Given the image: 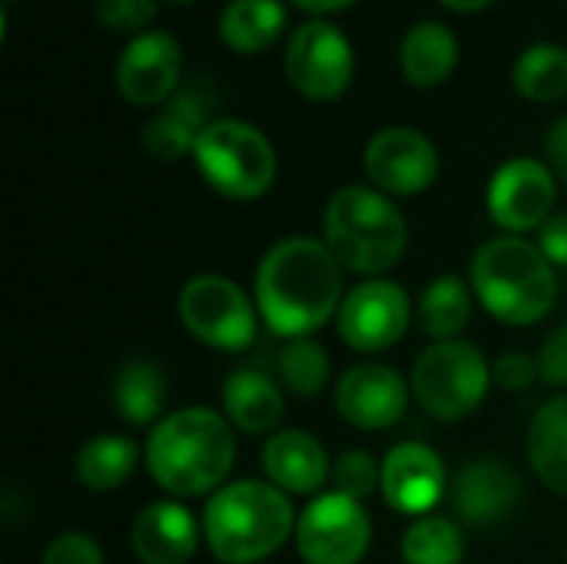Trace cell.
<instances>
[{
    "label": "cell",
    "mask_w": 567,
    "mask_h": 564,
    "mask_svg": "<svg viewBox=\"0 0 567 564\" xmlns=\"http://www.w3.org/2000/svg\"><path fill=\"white\" fill-rule=\"evenodd\" d=\"M342 263L326 239L286 236L256 269L252 299L266 329L279 339H309L342 306Z\"/></svg>",
    "instance_id": "6da1fadb"
},
{
    "label": "cell",
    "mask_w": 567,
    "mask_h": 564,
    "mask_svg": "<svg viewBox=\"0 0 567 564\" xmlns=\"http://www.w3.org/2000/svg\"><path fill=\"white\" fill-rule=\"evenodd\" d=\"M143 462L150 479L173 499L213 495L233 472L236 429L213 409H176L150 429Z\"/></svg>",
    "instance_id": "7a4b0ae2"
},
{
    "label": "cell",
    "mask_w": 567,
    "mask_h": 564,
    "mask_svg": "<svg viewBox=\"0 0 567 564\" xmlns=\"http://www.w3.org/2000/svg\"><path fill=\"white\" fill-rule=\"evenodd\" d=\"M296 512L272 482L239 479L209 495L203 539L223 564H256L276 555L296 535Z\"/></svg>",
    "instance_id": "3957f363"
},
{
    "label": "cell",
    "mask_w": 567,
    "mask_h": 564,
    "mask_svg": "<svg viewBox=\"0 0 567 564\" xmlns=\"http://www.w3.org/2000/svg\"><path fill=\"white\" fill-rule=\"evenodd\" d=\"M472 289L482 309L505 326H535L558 302V276L538 243L522 236L488 239L472 256Z\"/></svg>",
    "instance_id": "277c9868"
},
{
    "label": "cell",
    "mask_w": 567,
    "mask_h": 564,
    "mask_svg": "<svg viewBox=\"0 0 567 564\" xmlns=\"http://www.w3.org/2000/svg\"><path fill=\"white\" fill-rule=\"evenodd\" d=\"M322 239L342 269L379 279L402 263L409 226L389 193L372 186H342L326 206Z\"/></svg>",
    "instance_id": "5b68a950"
},
{
    "label": "cell",
    "mask_w": 567,
    "mask_h": 564,
    "mask_svg": "<svg viewBox=\"0 0 567 564\" xmlns=\"http://www.w3.org/2000/svg\"><path fill=\"white\" fill-rule=\"evenodd\" d=\"M203 180L226 199L249 203L269 193L276 180V150L262 130L246 120L219 116L199 133L193 150Z\"/></svg>",
    "instance_id": "8992f818"
},
{
    "label": "cell",
    "mask_w": 567,
    "mask_h": 564,
    "mask_svg": "<svg viewBox=\"0 0 567 564\" xmlns=\"http://www.w3.org/2000/svg\"><path fill=\"white\" fill-rule=\"evenodd\" d=\"M415 402L439 422L468 419L488 396L492 362L472 342H432L412 366L409 376Z\"/></svg>",
    "instance_id": "52a82bcc"
},
{
    "label": "cell",
    "mask_w": 567,
    "mask_h": 564,
    "mask_svg": "<svg viewBox=\"0 0 567 564\" xmlns=\"http://www.w3.org/2000/svg\"><path fill=\"white\" fill-rule=\"evenodd\" d=\"M183 329L219 352H246L259 336V309L256 299L233 279L203 273L193 276L176 299Z\"/></svg>",
    "instance_id": "ba28073f"
},
{
    "label": "cell",
    "mask_w": 567,
    "mask_h": 564,
    "mask_svg": "<svg viewBox=\"0 0 567 564\" xmlns=\"http://www.w3.org/2000/svg\"><path fill=\"white\" fill-rule=\"evenodd\" d=\"M296 552L306 564H359L372 545V519L342 492H319L296 519Z\"/></svg>",
    "instance_id": "9c48e42d"
},
{
    "label": "cell",
    "mask_w": 567,
    "mask_h": 564,
    "mask_svg": "<svg viewBox=\"0 0 567 564\" xmlns=\"http://www.w3.org/2000/svg\"><path fill=\"white\" fill-rule=\"evenodd\" d=\"M355 73V53L349 37L332 20H306L292 30L286 47V76L296 93L312 103L339 100Z\"/></svg>",
    "instance_id": "30bf717a"
},
{
    "label": "cell",
    "mask_w": 567,
    "mask_h": 564,
    "mask_svg": "<svg viewBox=\"0 0 567 564\" xmlns=\"http://www.w3.org/2000/svg\"><path fill=\"white\" fill-rule=\"evenodd\" d=\"M336 322H339L342 342L352 352L375 356V352L392 349L405 336L412 322V302H409L405 286L385 276L365 279L346 293Z\"/></svg>",
    "instance_id": "8fae6325"
},
{
    "label": "cell",
    "mask_w": 567,
    "mask_h": 564,
    "mask_svg": "<svg viewBox=\"0 0 567 564\" xmlns=\"http://www.w3.org/2000/svg\"><path fill=\"white\" fill-rule=\"evenodd\" d=\"M558 196V176L548 163L532 156L505 160L488 183V216L512 236L542 229L551 219Z\"/></svg>",
    "instance_id": "7c38bea8"
},
{
    "label": "cell",
    "mask_w": 567,
    "mask_h": 564,
    "mask_svg": "<svg viewBox=\"0 0 567 564\" xmlns=\"http://www.w3.org/2000/svg\"><path fill=\"white\" fill-rule=\"evenodd\" d=\"M365 173L389 196H419L439 176V150L412 126H385L365 143Z\"/></svg>",
    "instance_id": "4fadbf2b"
},
{
    "label": "cell",
    "mask_w": 567,
    "mask_h": 564,
    "mask_svg": "<svg viewBox=\"0 0 567 564\" xmlns=\"http://www.w3.org/2000/svg\"><path fill=\"white\" fill-rule=\"evenodd\" d=\"M409 396L412 386L399 369L385 362H359L336 382V412L362 432H382L405 416Z\"/></svg>",
    "instance_id": "5bb4252c"
},
{
    "label": "cell",
    "mask_w": 567,
    "mask_h": 564,
    "mask_svg": "<svg viewBox=\"0 0 567 564\" xmlns=\"http://www.w3.org/2000/svg\"><path fill=\"white\" fill-rule=\"evenodd\" d=\"M449 489L442 455L425 442H399L382 459V499L392 512L425 519Z\"/></svg>",
    "instance_id": "9a60e30c"
},
{
    "label": "cell",
    "mask_w": 567,
    "mask_h": 564,
    "mask_svg": "<svg viewBox=\"0 0 567 564\" xmlns=\"http://www.w3.org/2000/svg\"><path fill=\"white\" fill-rule=\"evenodd\" d=\"M183 73V50L173 33L146 30L133 37L116 63V86L133 106H159L173 100Z\"/></svg>",
    "instance_id": "2e32d148"
},
{
    "label": "cell",
    "mask_w": 567,
    "mask_h": 564,
    "mask_svg": "<svg viewBox=\"0 0 567 564\" xmlns=\"http://www.w3.org/2000/svg\"><path fill=\"white\" fill-rule=\"evenodd\" d=\"M452 502L458 519L468 525H498L515 515L522 502V479L498 459H475L458 472Z\"/></svg>",
    "instance_id": "e0dca14e"
},
{
    "label": "cell",
    "mask_w": 567,
    "mask_h": 564,
    "mask_svg": "<svg viewBox=\"0 0 567 564\" xmlns=\"http://www.w3.org/2000/svg\"><path fill=\"white\" fill-rule=\"evenodd\" d=\"M199 539L203 522H196L193 512L176 499L146 505L130 529L133 555L143 564H189Z\"/></svg>",
    "instance_id": "ac0fdd59"
},
{
    "label": "cell",
    "mask_w": 567,
    "mask_h": 564,
    "mask_svg": "<svg viewBox=\"0 0 567 564\" xmlns=\"http://www.w3.org/2000/svg\"><path fill=\"white\" fill-rule=\"evenodd\" d=\"M262 472L266 479L292 495H316L332 479V462L322 442L302 429H279L262 445Z\"/></svg>",
    "instance_id": "d6986e66"
},
{
    "label": "cell",
    "mask_w": 567,
    "mask_h": 564,
    "mask_svg": "<svg viewBox=\"0 0 567 564\" xmlns=\"http://www.w3.org/2000/svg\"><path fill=\"white\" fill-rule=\"evenodd\" d=\"M223 412L243 435H272L286 416V399L276 379L259 369H236L223 382Z\"/></svg>",
    "instance_id": "ffe728a7"
},
{
    "label": "cell",
    "mask_w": 567,
    "mask_h": 564,
    "mask_svg": "<svg viewBox=\"0 0 567 564\" xmlns=\"http://www.w3.org/2000/svg\"><path fill=\"white\" fill-rule=\"evenodd\" d=\"M399 63L409 83L439 86L458 66V37L439 20H419L402 40Z\"/></svg>",
    "instance_id": "44dd1931"
},
{
    "label": "cell",
    "mask_w": 567,
    "mask_h": 564,
    "mask_svg": "<svg viewBox=\"0 0 567 564\" xmlns=\"http://www.w3.org/2000/svg\"><path fill=\"white\" fill-rule=\"evenodd\" d=\"M209 126L206 106L196 93H176L166 100V106L143 126V146L156 160H183L186 153L196 150L199 133Z\"/></svg>",
    "instance_id": "7402d4cb"
},
{
    "label": "cell",
    "mask_w": 567,
    "mask_h": 564,
    "mask_svg": "<svg viewBox=\"0 0 567 564\" xmlns=\"http://www.w3.org/2000/svg\"><path fill=\"white\" fill-rule=\"evenodd\" d=\"M528 462L538 482L567 499V396L548 399L528 429Z\"/></svg>",
    "instance_id": "603a6c76"
},
{
    "label": "cell",
    "mask_w": 567,
    "mask_h": 564,
    "mask_svg": "<svg viewBox=\"0 0 567 564\" xmlns=\"http://www.w3.org/2000/svg\"><path fill=\"white\" fill-rule=\"evenodd\" d=\"M475 312V289L462 276H439L422 289L419 299V326L429 339L435 342H452L458 339Z\"/></svg>",
    "instance_id": "cb8c5ba5"
},
{
    "label": "cell",
    "mask_w": 567,
    "mask_h": 564,
    "mask_svg": "<svg viewBox=\"0 0 567 564\" xmlns=\"http://www.w3.org/2000/svg\"><path fill=\"white\" fill-rule=\"evenodd\" d=\"M136 465L140 445L130 435H96L76 452L73 475L90 492H116L130 482Z\"/></svg>",
    "instance_id": "d4e9b609"
},
{
    "label": "cell",
    "mask_w": 567,
    "mask_h": 564,
    "mask_svg": "<svg viewBox=\"0 0 567 564\" xmlns=\"http://www.w3.org/2000/svg\"><path fill=\"white\" fill-rule=\"evenodd\" d=\"M113 406L130 425H156L166 409V379L150 359H126L113 379Z\"/></svg>",
    "instance_id": "484cf974"
},
{
    "label": "cell",
    "mask_w": 567,
    "mask_h": 564,
    "mask_svg": "<svg viewBox=\"0 0 567 564\" xmlns=\"http://www.w3.org/2000/svg\"><path fill=\"white\" fill-rule=\"evenodd\" d=\"M286 30V7L279 0H229L219 13V37L236 53H259Z\"/></svg>",
    "instance_id": "4316f807"
},
{
    "label": "cell",
    "mask_w": 567,
    "mask_h": 564,
    "mask_svg": "<svg viewBox=\"0 0 567 564\" xmlns=\"http://www.w3.org/2000/svg\"><path fill=\"white\" fill-rule=\"evenodd\" d=\"M515 90L535 103L567 96V50L558 43H535L515 63Z\"/></svg>",
    "instance_id": "83f0119b"
},
{
    "label": "cell",
    "mask_w": 567,
    "mask_h": 564,
    "mask_svg": "<svg viewBox=\"0 0 567 564\" xmlns=\"http://www.w3.org/2000/svg\"><path fill=\"white\" fill-rule=\"evenodd\" d=\"M402 558L405 564H462L465 535L445 515L415 519L402 535Z\"/></svg>",
    "instance_id": "f1b7e54d"
},
{
    "label": "cell",
    "mask_w": 567,
    "mask_h": 564,
    "mask_svg": "<svg viewBox=\"0 0 567 564\" xmlns=\"http://www.w3.org/2000/svg\"><path fill=\"white\" fill-rule=\"evenodd\" d=\"M279 376L282 386L299 399H316L332 376L329 352L312 339H289L279 352Z\"/></svg>",
    "instance_id": "f546056e"
},
{
    "label": "cell",
    "mask_w": 567,
    "mask_h": 564,
    "mask_svg": "<svg viewBox=\"0 0 567 564\" xmlns=\"http://www.w3.org/2000/svg\"><path fill=\"white\" fill-rule=\"evenodd\" d=\"M382 485V465L365 449H349L332 462V489L362 502Z\"/></svg>",
    "instance_id": "4dcf8cb0"
},
{
    "label": "cell",
    "mask_w": 567,
    "mask_h": 564,
    "mask_svg": "<svg viewBox=\"0 0 567 564\" xmlns=\"http://www.w3.org/2000/svg\"><path fill=\"white\" fill-rule=\"evenodd\" d=\"M156 17V0H96V20L116 33H136Z\"/></svg>",
    "instance_id": "1f68e13d"
},
{
    "label": "cell",
    "mask_w": 567,
    "mask_h": 564,
    "mask_svg": "<svg viewBox=\"0 0 567 564\" xmlns=\"http://www.w3.org/2000/svg\"><path fill=\"white\" fill-rule=\"evenodd\" d=\"M40 564H103V548L86 532H63L47 542Z\"/></svg>",
    "instance_id": "d6a6232c"
},
{
    "label": "cell",
    "mask_w": 567,
    "mask_h": 564,
    "mask_svg": "<svg viewBox=\"0 0 567 564\" xmlns=\"http://www.w3.org/2000/svg\"><path fill=\"white\" fill-rule=\"evenodd\" d=\"M535 379H542V369L528 352H505L492 362V382L505 392H525L535 386Z\"/></svg>",
    "instance_id": "836d02e7"
},
{
    "label": "cell",
    "mask_w": 567,
    "mask_h": 564,
    "mask_svg": "<svg viewBox=\"0 0 567 564\" xmlns=\"http://www.w3.org/2000/svg\"><path fill=\"white\" fill-rule=\"evenodd\" d=\"M538 369H542V379L555 389L567 386V322L558 326L545 342H542V352H538Z\"/></svg>",
    "instance_id": "e575fe53"
},
{
    "label": "cell",
    "mask_w": 567,
    "mask_h": 564,
    "mask_svg": "<svg viewBox=\"0 0 567 564\" xmlns=\"http://www.w3.org/2000/svg\"><path fill=\"white\" fill-rule=\"evenodd\" d=\"M538 246H542V253L551 259V266H565L567 269V213L551 216V219L542 226Z\"/></svg>",
    "instance_id": "d590c367"
},
{
    "label": "cell",
    "mask_w": 567,
    "mask_h": 564,
    "mask_svg": "<svg viewBox=\"0 0 567 564\" xmlns=\"http://www.w3.org/2000/svg\"><path fill=\"white\" fill-rule=\"evenodd\" d=\"M545 156H548V166H551V173L567 183V116H561L551 130H548V136H545Z\"/></svg>",
    "instance_id": "8d00e7d4"
},
{
    "label": "cell",
    "mask_w": 567,
    "mask_h": 564,
    "mask_svg": "<svg viewBox=\"0 0 567 564\" xmlns=\"http://www.w3.org/2000/svg\"><path fill=\"white\" fill-rule=\"evenodd\" d=\"M292 3H299L309 13H336L342 7H352L355 0H292Z\"/></svg>",
    "instance_id": "74e56055"
},
{
    "label": "cell",
    "mask_w": 567,
    "mask_h": 564,
    "mask_svg": "<svg viewBox=\"0 0 567 564\" xmlns=\"http://www.w3.org/2000/svg\"><path fill=\"white\" fill-rule=\"evenodd\" d=\"M445 7H452V10H462V13H472V10H482V7H488L492 0H442Z\"/></svg>",
    "instance_id": "f35d334b"
},
{
    "label": "cell",
    "mask_w": 567,
    "mask_h": 564,
    "mask_svg": "<svg viewBox=\"0 0 567 564\" xmlns=\"http://www.w3.org/2000/svg\"><path fill=\"white\" fill-rule=\"evenodd\" d=\"M169 3H189V0H169Z\"/></svg>",
    "instance_id": "ab89813d"
}]
</instances>
